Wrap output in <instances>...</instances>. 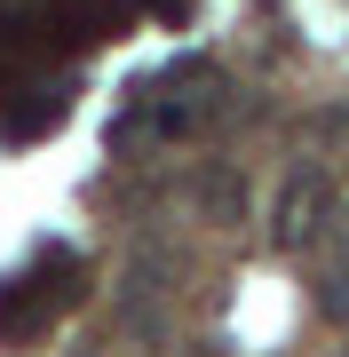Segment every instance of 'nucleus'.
<instances>
[{
    "label": "nucleus",
    "mask_w": 349,
    "mask_h": 357,
    "mask_svg": "<svg viewBox=\"0 0 349 357\" xmlns=\"http://www.w3.org/2000/svg\"><path fill=\"white\" fill-rule=\"evenodd\" d=\"M318 310L334 326H349V270H334V278H318Z\"/></svg>",
    "instance_id": "obj_2"
},
{
    "label": "nucleus",
    "mask_w": 349,
    "mask_h": 357,
    "mask_svg": "<svg viewBox=\"0 0 349 357\" xmlns=\"http://www.w3.org/2000/svg\"><path fill=\"white\" fill-rule=\"evenodd\" d=\"M238 199H246V191H238L231 175H207V215H215V222H231V215H238Z\"/></svg>",
    "instance_id": "obj_3"
},
{
    "label": "nucleus",
    "mask_w": 349,
    "mask_h": 357,
    "mask_svg": "<svg viewBox=\"0 0 349 357\" xmlns=\"http://www.w3.org/2000/svg\"><path fill=\"white\" fill-rule=\"evenodd\" d=\"M325 128H334V135H341V143H349V112H334V119H325Z\"/></svg>",
    "instance_id": "obj_4"
},
{
    "label": "nucleus",
    "mask_w": 349,
    "mask_h": 357,
    "mask_svg": "<svg viewBox=\"0 0 349 357\" xmlns=\"http://www.w3.org/2000/svg\"><path fill=\"white\" fill-rule=\"evenodd\" d=\"M325 206H334V183L318 175V167H302V175H286V191H278V222H270V238L278 246H302L310 230L325 222Z\"/></svg>",
    "instance_id": "obj_1"
}]
</instances>
